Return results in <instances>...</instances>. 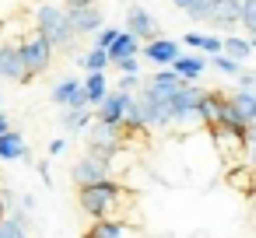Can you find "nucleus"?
<instances>
[{
    "mask_svg": "<svg viewBox=\"0 0 256 238\" xmlns=\"http://www.w3.org/2000/svg\"><path fill=\"white\" fill-rule=\"evenodd\" d=\"M64 151H67V140H64V137L50 144V154H53V158H56V154H64Z\"/></svg>",
    "mask_w": 256,
    "mask_h": 238,
    "instance_id": "7c9ffc66",
    "label": "nucleus"
},
{
    "mask_svg": "<svg viewBox=\"0 0 256 238\" xmlns=\"http://www.w3.org/2000/svg\"><path fill=\"white\" fill-rule=\"evenodd\" d=\"M18 81V84H28V74H25V67H22V53H18V46H4L0 49V81Z\"/></svg>",
    "mask_w": 256,
    "mask_h": 238,
    "instance_id": "0eeeda50",
    "label": "nucleus"
},
{
    "mask_svg": "<svg viewBox=\"0 0 256 238\" xmlns=\"http://www.w3.org/2000/svg\"><path fill=\"white\" fill-rule=\"evenodd\" d=\"M186 42H190V46H196V49H207L210 56H214V53H221V39H214V35H200V32H190V35H186Z\"/></svg>",
    "mask_w": 256,
    "mask_h": 238,
    "instance_id": "aec40b11",
    "label": "nucleus"
},
{
    "mask_svg": "<svg viewBox=\"0 0 256 238\" xmlns=\"http://www.w3.org/2000/svg\"><path fill=\"white\" fill-rule=\"evenodd\" d=\"M11 207H14V200H11V193H8V189H0V217H4V214H8Z\"/></svg>",
    "mask_w": 256,
    "mask_h": 238,
    "instance_id": "cd10ccee",
    "label": "nucleus"
},
{
    "mask_svg": "<svg viewBox=\"0 0 256 238\" xmlns=\"http://www.w3.org/2000/svg\"><path fill=\"white\" fill-rule=\"evenodd\" d=\"M18 53H22V67H25V74H28V81L32 77H39L46 67H50V56H53V46L36 32L28 42H22L18 46Z\"/></svg>",
    "mask_w": 256,
    "mask_h": 238,
    "instance_id": "7ed1b4c3",
    "label": "nucleus"
},
{
    "mask_svg": "<svg viewBox=\"0 0 256 238\" xmlns=\"http://www.w3.org/2000/svg\"><path fill=\"white\" fill-rule=\"evenodd\" d=\"M126 102H130L126 91H106L102 102H98V119H106V123H123Z\"/></svg>",
    "mask_w": 256,
    "mask_h": 238,
    "instance_id": "6e6552de",
    "label": "nucleus"
},
{
    "mask_svg": "<svg viewBox=\"0 0 256 238\" xmlns=\"http://www.w3.org/2000/svg\"><path fill=\"white\" fill-rule=\"evenodd\" d=\"M214 67H218L221 74H232V77L242 70V63H238V60H232V56H224V53H214Z\"/></svg>",
    "mask_w": 256,
    "mask_h": 238,
    "instance_id": "393cba45",
    "label": "nucleus"
},
{
    "mask_svg": "<svg viewBox=\"0 0 256 238\" xmlns=\"http://www.w3.org/2000/svg\"><path fill=\"white\" fill-rule=\"evenodd\" d=\"M144 56L151 63H162V67H172V60L179 56V42H168V39H151L144 46Z\"/></svg>",
    "mask_w": 256,
    "mask_h": 238,
    "instance_id": "9d476101",
    "label": "nucleus"
},
{
    "mask_svg": "<svg viewBox=\"0 0 256 238\" xmlns=\"http://www.w3.org/2000/svg\"><path fill=\"white\" fill-rule=\"evenodd\" d=\"M252 179H256V175H252Z\"/></svg>",
    "mask_w": 256,
    "mask_h": 238,
    "instance_id": "72a5a7b5",
    "label": "nucleus"
},
{
    "mask_svg": "<svg viewBox=\"0 0 256 238\" xmlns=\"http://www.w3.org/2000/svg\"><path fill=\"white\" fill-rule=\"evenodd\" d=\"M238 4H242V0H214L207 21L218 25V28H232V25L238 21Z\"/></svg>",
    "mask_w": 256,
    "mask_h": 238,
    "instance_id": "1a4fd4ad",
    "label": "nucleus"
},
{
    "mask_svg": "<svg viewBox=\"0 0 256 238\" xmlns=\"http://www.w3.org/2000/svg\"><path fill=\"white\" fill-rule=\"evenodd\" d=\"M238 21L252 32L249 46H256V0H242V4H238Z\"/></svg>",
    "mask_w": 256,
    "mask_h": 238,
    "instance_id": "6ab92c4d",
    "label": "nucleus"
},
{
    "mask_svg": "<svg viewBox=\"0 0 256 238\" xmlns=\"http://www.w3.org/2000/svg\"><path fill=\"white\" fill-rule=\"evenodd\" d=\"M235 77H238V84H242L246 91H252V84H256V74H242V70H238Z\"/></svg>",
    "mask_w": 256,
    "mask_h": 238,
    "instance_id": "c756f323",
    "label": "nucleus"
},
{
    "mask_svg": "<svg viewBox=\"0 0 256 238\" xmlns=\"http://www.w3.org/2000/svg\"><path fill=\"white\" fill-rule=\"evenodd\" d=\"M67 21H70L74 35H88V32H98V28H102V11H98L95 4L67 7Z\"/></svg>",
    "mask_w": 256,
    "mask_h": 238,
    "instance_id": "20e7f679",
    "label": "nucleus"
},
{
    "mask_svg": "<svg viewBox=\"0 0 256 238\" xmlns=\"http://www.w3.org/2000/svg\"><path fill=\"white\" fill-rule=\"evenodd\" d=\"M228 109L235 112V119L238 123H252L256 119V91H235L232 98H228Z\"/></svg>",
    "mask_w": 256,
    "mask_h": 238,
    "instance_id": "9b49d317",
    "label": "nucleus"
},
{
    "mask_svg": "<svg viewBox=\"0 0 256 238\" xmlns=\"http://www.w3.org/2000/svg\"><path fill=\"white\" fill-rule=\"evenodd\" d=\"M210 4H214V0H190L186 14H190L193 21H207V14H210Z\"/></svg>",
    "mask_w": 256,
    "mask_h": 238,
    "instance_id": "b1692460",
    "label": "nucleus"
},
{
    "mask_svg": "<svg viewBox=\"0 0 256 238\" xmlns=\"http://www.w3.org/2000/svg\"><path fill=\"white\" fill-rule=\"evenodd\" d=\"M112 63H116L123 74H137V67H140V63H137V53H134V56H120V60H112Z\"/></svg>",
    "mask_w": 256,
    "mask_h": 238,
    "instance_id": "a878e982",
    "label": "nucleus"
},
{
    "mask_svg": "<svg viewBox=\"0 0 256 238\" xmlns=\"http://www.w3.org/2000/svg\"><path fill=\"white\" fill-rule=\"evenodd\" d=\"M134 88H137V74H126V77L120 81V91H126V95H134Z\"/></svg>",
    "mask_w": 256,
    "mask_h": 238,
    "instance_id": "c85d7f7f",
    "label": "nucleus"
},
{
    "mask_svg": "<svg viewBox=\"0 0 256 238\" xmlns=\"http://www.w3.org/2000/svg\"><path fill=\"white\" fill-rule=\"evenodd\" d=\"M120 28H98V49H109V42L116 39Z\"/></svg>",
    "mask_w": 256,
    "mask_h": 238,
    "instance_id": "bb28decb",
    "label": "nucleus"
},
{
    "mask_svg": "<svg viewBox=\"0 0 256 238\" xmlns=\"http://www.w3.org/2000/svg\"><path fill=\"white\" fill-rule=\"evenodd\" d=\"M78 63H81L84 70H106V63H109V53L95 46V49H92V53H84V56H81Z\"/></svg>",
    "mask_w": 256,
    "mask_h": 238,
    "instance_id": "412c9836",
    "label": "nucleus"
},
{
    "mask_svg": "<svg viewBox=\"0 0 256 238\" xmlns=\"http://www.w3.org/2000/svg\"><path fill=\"white\" fill-rule=\"evenodd\" d=\"M78 200H81V210L92 214L95 221H98V217H120V207L126 203V189H120L116 182L102 179V182L81 186Z\"/></svg>",
    "mask_w": 256,
    "mask_h": 238,
    "instance_id": "f257e3e1",
    "label": "nucleus"
},
{
    "mask_svg": "<svg viewBox=\"0 0 256 238\" xmlns=\"http://www.w3.org/2000/svg\"><path fill=\"white\" fill-rule=\"evenodd\" d=\"M109 165L106 161H98V158H92V154H84L78 165H74V182H78V189L81 186H92V182H102V179H109Z\"/></svg>",
    "mask_w": 256,
    "mask_h": 238,
    "instance_id": "423d86ee",
    "label": "nucleus"
},
{
    "mask_svg": "<svg viewBox=\"0 0 256 238\" xmlns=\"http://www.w3.org/2000/svg\"><path fill=\"white\" fill-rule=\"evenodd\" d=\"M53 102H60V105H70V109H84V98H81V84L78 81H60L56 88H53Z\"/></svg>",
    "mask_w": 256,
    "mask_h": 238,
    "instance_id": "f8f14e48",
    "label": "nucleus"
},
{
    "mask_svg": "<svg viewBox=\"0 0 256 238\" xmlns=\"http://www.w3.org/2000/svg\"><path fill=\"white\" fill-rule=\"evenodd\" d=\"M0 158H4V161L28 158V147H25V140H22L14 130H4V133H0Z\"/></svg>",
    "mask_w": 256,
    "mask_h": 238,
    "instance_id": "ddd939ff",
    "label": "nucleus"
},
{
    "mask_svg": "<svg viewBox=\"0 0 256 238\" xmlns=\"http://www.w3.org/2000/svg\"><path fill=\"white\" fill-rule=\"evenodd\" d=\"M84 4H95V0H67V7H84Z\"/></svg>",
    "mask_w": 256,
    "mask_h": 238,
    "instance_id": "2f4dec72",
    "label": "nucleus"
},
{
    "mask_svg": "<svg viewBox=\"0 0 256 238\" xmlns=\"http://www.w3.org/2000/svg\"><path fill=\"white\" fill-rule=\"evenodd\" d=\"M4 130H11V119H8L4 112H0V133H4Z\"/></svg>",
    "mask_w": 256,
    "mask_h": 238,
    "instance_id": "473e14b6",
    "label": "nucleus"
},
{
    "mask_svg": "<svg viewBox=\"0 0 256 238\" xmlns=\"http://www.w3.org/2000/svg\"><path fill=\"white\" fill-rule=\"evenodd\" d=\"M106 53H109V63L120 60V56H134V53H137V39H134L130 32H116V39L109 42Z\"/></svg>",
    "mask_w": 256,
    "mask_h": 238,
    "instance_id": "f3484780",
    "label": "nucleus"
},
{
    "mask_svg": "<svg viewBox=\"0 0 256 238\" xmlns=\"http://www.w3.org/2000/svg\"><path fill=\"white\" fill-rule=\"evenodd\" d=\"M0 238H28V235H25V224H18L14 217H8V221L0 217Z\"/></svg>",
    "mask_w": 256,
    "mask_h": 238,
    "instance_id": "5701e85b",
    "label": "nucleus"
},
{
    "mask_svg": "<svg viewBox=\"0 0 256 238\" xmlns=\"http://www.w3.org/2000/svg\"><path fill=\"white\" fill-rule=\"evenodd\" d=\"M221 53L242 63V60H249V53H252V46H249V39H224V42H221Z\"/></svg>",
    "mask_w": 256,
    "mask_h": 238,
    "instance_id": "a211bd4d",
    "label": "nucleus"
},
{
    "mask_svg": "<svg viewBox=\"0 0 256 238\" xmlns=\"http://www.w3.org/2000/svg\"><path fill=\"white\" fill-rule=\"evenodd\" d=\"M36 25H39V35L53 46V49H70V42L78 39L70 21H67V11L56 7V4H42L36 11Z\"/></svg>",
    "mask_w": 256,
    "mask_h": 238,
    "instance_id": "f03ea898",
    "label": "nucleus"
},
{
    "mask_svg": "<svg viewBox=\"0 0 256 238\" xmlns=\"http://www.w3.org/2000/svg\"><path fill=\"white\" fill-rule=\"evenodd\" d=\"M92 123V116L84 112V109H70L67 116H64V130H84Z\"/></svg>",
    "mask_w": 256,
    "mask_h": 238,
    "instance_id": "4be33fe9",
    "label": "nucleus"
},
{
    "mask_svg": "<svg viewBox=\"0 0 256 238\" xmlns=\"http://www.w3.org/2000/svg\"><path fill=\"white\" fill-rule=\"evenodd\" d=\"M126 235V228H123V221H116V217H98L88 231H84V238H123Z\"/></svg>",
    "mask_w": 256,
    "mask_h": 238,
    "instance_id": "4468645a",
    "label": "nucleus"
},
{
    "mask_svg": "<svg viewBox=\"0 0 256 238\" xmlns=\"http://www.w3.org/2000/svg\"><path fill=\"white\" fill-rule=\"evenodd\" d=\"M126 32H130L134 39L151 42V39H158V21H154L144 7H130V11H126Z\"/></svg>",
    "mask_w": 256,
    "mask_h": 238,
    "instance_id": "39448f33",
    "label": "nucleus"
},
{
    "mask_svg": "<svg viewBox=\"0 0 256 238\" xmlns=\"http://www.w3.org/2000/svg\"><path fill=\"white\" fill-rule=\"evenodd\" d=\"M102 95H106V77H102V70H88V81L81 84V98H84V105H98Z\"/></svg>",
    "mask_w": 256,
    "mask_h": 238,
    "instance_id": "dca6fc26",
    "label": "nucleus"
},
{
    "mask_svg": "<svg viewBox=\"0 0 256 238\" xmlns=\"http://www.w3.org/2000/svg\"><path fill=\"white\" fill-rule=\"evenodd\" d=\"M172 70H176L179 77L193 81V77H200V74L207 70V60H204V56H182V53H179V56L172 60Z\"/></svg>",
    "mask_w": 256,
    "mask_h": 238,
    "instance_id": "2eb2a0df",
    "label": "nucleus"
}]
</instances>
